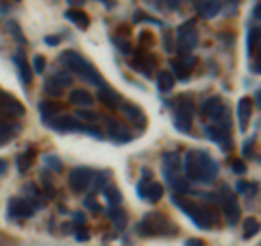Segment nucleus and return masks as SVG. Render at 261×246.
Instances as JSON below:
<instances>
[{
  "label": "nucleus",
  "mask_w": 261,
  "mask_h": 246,
  "mask_svg": "<svg viewBox=\"0 0 261 246\" xmlns=\"http://www.w3.org/2000/svg\"><path fill=\"white\" fill-rule=\"evenodd\" d=\"M181 166H183V177L187 181L202 183V185H211L220 172L218 161L202 149L187 151L185 157L181 159Z\"/></svg>",
  "instance_id": "nucleus-1"
},
{
  "label": "nucleus",
  "mask_w": 261,
  "mask_h": 246,
  "mask_svg": "<svg viewBox=\"0 0 261 246\" xmlns=\"http://www.w3.org/2000/svg\"><path fill=\"white\" fill-rule=\"evenodd\" d=\"M59 65L65 70H70V72H74V75H79L83 81H87V83H92V85H105V79L100 77V72H98L96 65H92L87 59L81 53L76 51H65L59 55Z\"/></svg>",
  "instance_id": "nucleus-2"
},
{
  "label": "nucleus",
  "mask_w": 261,
  "mask_h": 246,
  "mask_svg": "<svg viewBox=\"0 0 261 246\" xmlns=\"http://www.w3.org/2000/svg\"><path fill=\"white\" fill-rule=\"evenodd\" d=\"M172 203L192 220L196 227L202 229V231H211V229L216 227V214L209 207H205V205L196 203V201L187 199V196H181V194H172Z\"/></svg>",
  "instance_id": "nucleus-3"
},
{
  "label": "nucleus",
  "mask_w": 261,
  "mask_h": 246,
  "mask_svg": "<svg viewBox=\"0 0 261 246\" xmlns=\"http://www.w3.org/2000/svg\"><path fill=\"white\" fill-rule=\"evenodd\" d=\"M135 229H137V235H142V237H159V235L176 233V227L163 214H159V211H148Z\"/></svg>",
  "instance_id": "nucleus-4"
},
{
  "label": "nucleus",
  "mask_w": 261,
  "mask_h": 246,
  "mask_svg": "<svg viewBox=\"0 0 261 246\" xmlns=\"http://www.w3.org/2000/svg\"><path fill=\"white\" fill-rule=\"evenodd\" d=\"M181 155L176 151H168L163 153L161 157V170H163V177H166V183L170 187H174L178 192H185L187 190V179L183 177V166H181Z\"/></svg>",
  "instance_id": "nucleus-5"
},
{
  "label": "nucleus",
  "mask_w": 261,
  "mask_h": 246,
  "mask_svg": "<svg viewBox=\"0 0 261 246\" xmlns=\"http://www.w3.org/2000/svg\"><path fill=\"white\" fill-rule=\"evenodd\" d=\"M205 133L211 142H216L224 153L231 151V111L224 118H220L216 122H207Z\"/></svg>",
  "instance_id": "nucleus-6"
},
{
  "label": "nucleus",
  "mask_w": 261,
  "mask_h": 246,
  "mask_svg": "<svg viewBox=\"0 0 261 246\" xmlns=\"http://www.w3.org/2000/svg\"><path fill=\"white\" fill-rule=\"evenodd\" d=\"M196 105L192 101V96H183L178 98V107L172 113V120H174V129L181 131V133L190 135L192 133V120H194V109Z\"/></svg>",
  "instance_id": "nucleus-7"
},
{
  "label": "nucleus",
  "mask_w": 261,
  "mask_h": 246,
  "mask_svg": "<svg viewBox=\"0 0 261 246\" xmlns=\"http://www.w3.org/2000/svg\"><path fill=\"white\" fill-rule=\"evenodd\" d=\"M218 203H220V207H222L224 216H226V225H228V227H235V223H238L240 216H242V209H240L238 199H235V192H233L228 185L220 187Z\"/></svg>",
  "instance_id": "nucleus-8"
},
{
  "label": "nucleus",
  "mask_w": 261,
  "mask_h": 246,
  "mask_svg": "<svg viewBox=\"0 0 261 246\" xmlns=\"http://www.w3.org/2000/svg\"><path fill=\"white\" fill-rule=\"evenodd\" d=\"M178 33V46H176V51L183 55H190L196 46H198V33H196V20H187L183 22L181 27L176 29Z\"/></svg>",
  "instance_id": "nucleus-9"
},
{
  "label": "nucleus",
  "mask_w": 261,
  "mask_h": 246,
  "mask_svg": "<svg viewBox=\"0 0 261 246\" xmlns=\"http://www.w3.org/2000/svg\"><path fill=\"white\" fill-rule=\"evenodd\" d=\"M200 118L205 122H216L220 118H224L228 113V107L224 105V101L220 96H209L200 103Z\"/></svg>",
  "instance_id": "nucleus-10"
},
{
  "label": "nucleus",
  "mask_w": 261,
  "mask_h": 246,
  "mask_svg": "<svg viewBox=\"0 0 261 246\" xmlns=\"http://www.w3.org/2000/svg\"><path fill=\"white\" fill-rule=\"evenodd\" d=\"M37 207L33 205L27 196H15L7 203V216L9 218H33Z\"/></svg>",
  "instance_id": "nucleus-11"
},
{
  "label": "nucleus",
  "mask_w": 261,
  "mask_h": 246,
  "mask_svg": "<svg viewBox=\"0 0 261 246\" xmlns=\"http://www.w3.org/2000/svg\"><path fill=\"white\" fill-rule=\"evenodd\" d=\"M27 109L15 96L0 92V118H22Z\"/></svg>",
  "instance_id": "nucleus-12"
},
{
  "label": "nucleus",
  "mask_w": 261,
  "mask_h": 246,
  "mask_svg": "<svg viewBox=\"0 0 261 246\" xmlns=\"http://www.w3.org/2000/svg\"><path fill=\"white\" fill-rule=\"evenodd\" d=\"M92 181H94V170L85 168V166L74 168L70 172V177H68V183L72 187V192H85Z\"/></svg>",
  "instance_id": "nucleus-13"
},
{
  "label": "nucleus",
  "mask_w": 261,
  "mask_h": 246,
  "mask_svg": "<svg viewBox=\"0 0 261 246\" xmlns=\"http://www.w3.org/2000/svg\"><path fill=\"white\" fill-rule=\"evenodd\" d=\"M154 65H157V59H154L150 53H146V51H137V55H133V59H130V68L137 70L144 77L152 75Z\"/></svg>",
  "instance_id": "nucleus-14"
},
{
  "label": "nucleus",
  "mask_w": 261,
  "mask_h": 246,
  "mask_svg": "<svg viewBox=\"0 0 261 246\" xmlns=\"http://www.w3.org/2000/svg\"><path fill=\"white\" fill-rule=\"evenodd\" d=\"M53 131H59V133H72V131H83V125H81L79 118L72 116H55L53 120L46 122Z\"/></svg>",
  "instance_id": "nucleus-15"
},
{
  "label": "nucleus",
  "mask_w": 261,
  "mask_h": 246,
  "mask_svg": "<svg viewBox=\"0 0 261 246\" xmlns=\"http://www.w3.org/2000/svg\"><path fill=\"white\" fill-rule=\"evenodd\" d=\"M196 57L194 55H183V59H174L170 63V68H172V77L178 79V81H187L190 79V70L196 65Z\"/></svg>",
  "instance_id": "nucleus-16"
},
{
  "label": "nucleus",
  "mask_w": 261,
  "mask_h": 246,
  "mask_svg": "<svg viewBox=\"0 0 261 246\" xmlns=\"http://www.w3.org/2000/svg\"><path fill=\"white\" fill-rule=\"evenodd\" d=\"M107 133L116 144L130 142V131H128V127L124 125V122H120V120H113V118L107 120Z\"/></svg>",
  "instance_id": "nucleus-17"
},
{
  "label": "nucleus",
  "mask_w": 261,
  "mask_h": 246,
  "mask_svg": "<svg viewBox=\"0 0 261 246\" xmlns=\"http://www.w3.org/2000/svg\"><path fill=\"white\" fill-rule=\"evenodd\" d=\"M250 113H252V101H250L248 96L240 98V103H238V122H240V131H246L248 120H250Z\"/></svg>",
  "instance_id": "nucleus-18"
},
{
  "label": "nucleus",
  "mask_w": 261,
  "mask_h": 246,
  "mask_svg": "<svg viewBox=\"0 0 261 246\" xmlns=\"http://www.w3.org/2000/svg\"><path fill=\"white\" fill-rule=\"evenodd\" d=\"M122 111H124V116L130 120V125H137L140 129L146 127V116H144V111L137 107V105H133V103H124V105H122Z\"/></svg>",
  "instance_id": "nucleus-19"
},
{
  "label": "nucleus",
  "mask_w": 261,
  "mask_h": 246,
  "mask_svg": "<svg viewBox=\"0 0 261 246\" xmlns=\"http://www.w3.org/2000/svg\"><path fill=\"white\" fill-rule=\"evenodd\" d=\"M13 63H15V68H18V72H20V81H22L24 85H31L33 83V72L29 68L27 59H24V55L22 53H15L13 55Z\"/></svg>",
  "instance_id": "nucleus-20"
},
{
  "label": "nucleus",
  "mask_w": 261,
  "mask_h": 246,
  "mask_svg": "<svg viewBox=\"0 0 261 246\" xmlns=\"http://www.w3.org/2000/svg\"><path fill=\"white\" fill-rule=\"evenodd\" d=\"M61 107H63V105L57 103V101H42V103H39V116H42L44 122H48V120H53L55 116H59Z\"/></svg>",
  "instance_id": "nucleus-21"
},
{
  "label": "nucleus",
  "mask_w": 261,
  "mask_h": 246,
  "mask_svg": "<svg viewBox=\"0 0 261 246\" xmlns=\"http://www.w3.org/2000/svg\"><path fill=\"white\" fill-rule=\"evenodd\" d=\"M70 103L76 107H92L94 105V96L87 89H72L70 92Z\"/></svg>",
  "instance_id": "nucleus-22"
},
{
  "label": "nucleus",
  "mask_w": 261,
  "mask_h": 246,
  "mask_svg": "<svg viewBox=\"0 0 261 246\" xmlns=\"http://www.w3.org/2000/svg\"><path fill=\"white\" fill-rule=\"evenodd\" d=\"M220 9H222V0H205V3L198 5L200 15L202 18H207V20L216 18V15L220 13Z\"/></svg>",
  "instance_id": "nucleus-23"
},
{
  "label": "nucleus",
  "mask_w": 261,
  "mask_h": 246,
  "mask_svg": "<svg viewBox=\"0 0 261 246\" xmlns=\"http://www.w3.org/2000/svg\"><path fill=\"white\" fill-rule=\"evenodd\" d=\"M65 18H68L72 24H76L81 31H87L89 29V15L81 9H68L65 11Z\"/></svg>",
  "instance_id": "nucleus-24"
},
{
  "label": "nucleus",
  "mask_w": 261,
  "mask_h": 246,
  "mask_svg": "<svg viewBox=\"0 0 261 246\" xmlns=\"http://www.w3.org/2000/svg\"><path fill=\"white\" fill-rule=\"evenodd\" d=\"M98 101L105 103L107 107L113 109V105L120 103V94H118V92H113V89H111L107 83H105V85H100V89H98Z\"/></svg>",
  "instance_id": "nucleus-25"
},
{
  "label": "nucleus",
  "mask_w": 261,
  "mask_h": 246,
  "mask_svg": "<svg viewBox=\"0 0 261 246\" xmlns=\"http://www.w3.org/2000/svg\"><path fill=\"white\" fill-rule=\"evenodd\" d=\"M174 83H176V79L172 77V72H159V77H157V87H159V92H163V94L172 92Z\"/></svg>",
  "instance_id": "nucleus-26"
},
{
  "label": "nucleus",
  "mask_w": 261,
  "mask_h": 246,
  "mask_svg": "<svg viewBox=\"0 0 261 246\" xmlns=\"http://www.w3.org/2000/svg\"><path fill=\"white\" fill-rule=\"evenodd\" d=\"M109 218H111V223L113 227L118 229V231H122V229H126V211L124 209H120V207H111L109 209Z\"/></svg>",
  "instance_id": "nucleus-27"
},
{
  "label": "nucleus",
  "mask_w": 261,
  "mask_h": 246,
  "mask_svg": "<svg viewBox=\"0 0 261 246\" xmlns=\"http://www.w3.org/2000/svg\"><path fill=\"white\" fill-rule=\"evenodd\" d=\"M102 192H105V199H107L109 207H120V203H122V194H120V190H118L116 185H107Z\"/></svg>",
  "instance_id": "nucleus-28"
},
{
  "label": "nucleus",
  "mask_w": 261,
  "mask_h": 246,
  "mask_svg": "<svg viewBox=\"0 0 261 246\" xmlns=\"http://www.w3.org/2000/svg\"><path fill=\"white\" fill-rule=\"evenodd\" d=\"M18 131H20V127H11L9 122L0 120V146L9 142V139H11L15 133H18Z\"/></svg>",
  "instance_id": "nucleus-29"
},
{
  "label": "nucleus",
  "mask_w": 261,
  "mask_h": 246,
  "mask_svg": "<svg viewBox=\"0 0 261 246\" xmlns=\"http://www.w3.org/2000/svg\"><path fill=\"white\" fill-rule=\"evenodd\" d=\"M259 51V27H250L248 29V53L257 57Z\"/></svg>",
  "instance_id": "nucleus-30"
},
{
  "label": "nucleus",
  "mask_w": 261,
  "mask_h": 246,
  "mask_svg": "<svg viewBox=\"0 0 261 246\" xmlns=\"http://www.w3.org/2000/svg\"><path fill=\"white\" fill-rule=\"evenodd\" d=\"M259 233V220L257 218H246L244 220V237L246 240H250L252 235Z\"/></svg>",
  "instance_id": "nucleus-31"
},
{
  "label": "nucleus",
  "mask_w": 261,
  "mask_h": 246,
  "mask_svg": "<svg viewBox=\"0 0 261 246\" xmlns=\"http://www.w3.org/2000/svg\"><path fill=\"white\" fill-rule=\"evenodd\" d=\"M33 155H35V149H29V153H22L20 157H18V170L22 172V175L31 168V163H33Z\"/></svg>",
  "instance_id": "nucleus-32"
},
{
  "label": "nucleus",
  "mask_w": 261,
  "mask_h": 246,
  "mask_svg": "<svg viewBox=\"0 0 261 246\" xmlns=\"http://www.w3.org/2000/svg\"><path fill=\"white\" fill-rule=\"evenodd\" d=\"M44 166L50 168V170H55V172H61V170H63V161L57 157L55 153H50V155H46V157H44Z\"/></svg>",
  "instance_id": "nucleus-33"
},
{
  "label": "nucleus",
  "mask_w": 261,
  "mask_h": 246,
  "mask_svg": "<svg viewBox=\"0 0 261 246\" xmlns=\"http://www.w3.org/2000/svg\"><path fill=\"white\" fill-rule=\"evenodd\" d=\"M96 177V181H94V192H102L105 187H107V181H109V170H102V172H98Z\"/></svg>",
  "instance_id": "nucleus-34"
},
{
  "label": "nucleus",
  "mask_w": 261,
  "mask_h": 246,
  "mask_svg": "<svg viewBox=\"0 0 261 246\" xmlns=\"http://www.w3.org/2000/svg\"><path fill=\"white\" fill-rule=\"evenodd\" d=\"M44 89H46V94H48V96H53V98H57V96H61V94H63V87L57 83L55 79H48V81H46V85H44Z\"/></svg>",
  "instance_id": "nucleus-35"
},
{
  "label": "nucleus",
  "mask_w": 261,
  "mask_h": 246,
  "mask_svg": "<svg viewBox=\"0 0 261 246\" xmlns=\"http://www.w3.org/2000/svg\"><path fill=\"white\" fill-rule=\"evenodd\" d=\"M133 22H150V24H154V27H163V22H161V20L152 18V15L144 13V11H137V13H135V20H133Z\"/></svg>",
  "instance_id": "nucleus-36"
},
{
  "label": "nucleus",
  "mask_w": 261,
  "mask_h": 246,
  "mask_svg": "<svg viewBox=\"0 0 261 246\" xmlns=\"http://www.w3.org/2000/svg\"><path fill=\"white\" fill-rule=\"evenodd\" d=\"M154 35H152V33H148V31H142L140 33V51H146V46H152L154 44V39H152Z\"/></svg>",
  "instance_id": "nucleus-37"
},
{
  "label": "nucleus",
  "mask_w": 261,
  "mask_h": 246,
  "mask_svg": "<svg viewBox=\"0 0 261 246\" xmlns=\"http://www.w3.org/2000/svg\"><path fill=\"white\" fill-rule=\"evenodd\" d=\"M7 29H9V31L13 33V35H15V39H18L20 44H27V39H24V35H22V29H20V27H18V24H15L13 20H9V22H7Z\"/></svg>",
  "instance_id": "nucleus-38"
},
{
  "label": "nucleus",
  "mask_w": 261,
  "mask_h": 246,
  "mask_svg": "<svg viewBox=\"0 0 261 246\" xmlns=\"http://www.w3.org/2000/svg\"><path fill=\"white\" fill-rule=\"evenodd\" d=\"M53 79H55L61 87H70V85H72V75H70V72H59V75H55Z\"/></svg>",
  "instance_id": "nucleus-39"
},
{
  "label": "nucleus",
  "mask_w": 261,
  "mask_h": 246,
  "mask_svg": "<svg viewBox=\"0 0 261 246\" xmlns=\"http://www.w3.org/2000/svg\"><path fill=\"white\" fill-rule=\"evenodd\" d=\"M42 185L46 190V196H55V187H53V181H50V175H48V172H42Z\"/></svg>",
  "instance_id": "nucleus-40"
},
{
  "label": "nucleus",
  "mask_w": 261,
  "mask_h": 246,
  "mask_svg": "<svg viewBox=\"0 0 261 246\" xmlns=\"http://www.w3.org/2000/svg\"><path fill=\"white\" fill-rule=\"evenodd\" d=\"M85 207L89 209V211H94V214H100V211H102V207H100V203H98L96 199H94V196H87V199H85Z\"/></svg>",
  "instance_id": "nucleus-41"
},
{
  "label": "nucleus",
  "mask_w": 261,
  "mask_h": 246,
  "mask_svg": "<svg viewBox=\"0 0 261 246\" xmlns=\"http://www.w3.org/2000/svg\"><path fill=\"white\" fill-rule=\"evenodd\" d=\"M33 70L37 72V75H44V70H46V59L42 55H35V59H33Z\"/></svg>",
  "instance_id": "nucleus-42"
},
{
  "label": "nucleus",
  "mask_w": 261,
  "mask_h": 246,
  "mask_svg": "<svg viewBox=\"0 0 261 246\" xmlns=\"http://www.w3.org/2000/svg\"><path fill=\"white\" fill-rule=\"evenodd\" d=\"M252 190H257V183H246V181H238V185H235V192H252Z\"/></svg>",
  "instance_id": "nucleus-43"
},
{
  "label": "nucleus",
  "mask_w": 261,
  "mask_h": 246,
  "mask_svg": "<svg viewBox=\"0 0 261 246\" xmlns=\"http://www.w3.org/2000/svg\"><path fill=\"white\" fill-rule=\"evenodd\" d=\"M231 170L235 172V175H246V163H244L242 159H233L231 161Z\"/></svg>",
  "instance_id": "nucleus-44"
},
{
  "label": "nucleus",
  "mask_w": 261,
  "mask_h": 246,
  "mask_svg": "<svg viewBox=\"0 0 261 246\" xmlns=\"http://www.w3.org/2000/svg\"><path fill=\"white\" fill-rule=\"evenodd\" d=\"M113 44H116L118 48H120V51H122V55H124V57H130V46L126 44V42H122V39L116 35V37H113Z\"/></svg>",
  "instance_id": "nucleus-45"
},
{
  "label": "nucleus",
  "mask_w": 261,
  "mask_h": 246,
  "mask_svg": "<svg viewBox=\"0 0 261 246\" xmlns=\"http://www.w3.org/2000/svg\"><path fill=\"white\" fill-rule=\"evenodd\" d=\"M76 116H79V118H85V120H96V118H98L96 113H94V111H89V109H81Z\"/></svg>",
  "instance_id": "nucleus-46"
},
{
  "label": "nucleus",
  "mask_w": 261,
  "mask_h": 246,
  "mask_svg": "<svg viewBox=\"0 0 261 246\" xmlns=\"http://www.w3.org/2000/svg\"><path fill=\"white\" fill-rule=\"evenodd\" d=\"M163 9H168V11H174V9H178V3H181V0H163Z\"/></svg>",
  "instance_id": "nucleus-47"
},
{
  "label": "nucleus",
  "mask_w": 261,
  "mask_h": 246,
  "mask_svg": "<svg viewBox=\"0 0 261 246\" xmlns=\"http://www.w3.org/2000/svg\"><path fill=\"white\" fill-rule=\"evenodd\" d=\"M163 46H166V51H168V53H172V51H174L172 37H170V31H168V29H166V39H163Z\"/></svg>",
  "instance_id": "nucleus-48"
},
{
  "label": "nucleus",
  "mask_w": 261,
  "mask_h": 246,
  "mask_svg": "<svg viewBox=\"0 0 261 246\" xmlns=\"http://www.w3.org/2000/svg\"><path fill=\"white\" fill-rule=\"evenodd\" d=\"M252 144H255V139H246V144H244V151H242V155H244V157H250Z\"/></svg>",
  "instance_id": "nucleus-49"
},
{
  "label": "nucleus",
  "mask_w": 261,
  "mask_h": 246,
  "mask_svg": "<svg viewBox=\"0 0 261 246\" xmlns=\"http://www.w3.org/2000/svg\"><path fill=\"white\" fill-rule=\"evenodd\" d=\"M74 237H76L79 242H87V240H89V233L85 231V229H81V231H76V233H74Z\"/></svg>",
  "instance_id": "nucleus-50"
},
{
  "label": "nucleus",
  "mask_w": 261,
  "mask_h": 246,
  "mask_svg": "<svg viewBox=\"0 0 261 246\" xmlns=\"http://www.w3.org/2000/svg\"><path fill=\"white\" fill-rule=\"evenodd\" d=\"M44 42L48 44V46H57L61 42V37H57V35H48V37H44Z\"/></svg>",
  "instance_id": "nucleus-51"
},
{
  "label": "nucleus",
  "mask_w": 261,
  "mask_h": 246,
  "mask_svg": "<svg viewBox=\"0 0 261 246\" xmlns=\"http://www.w3.org/2000/svg\"><path fill=\"white\" fill-rule=\"evenodd\" d=\"M68 3H70V7H72V9H76V7L81 9V7H83V5L87 3V0H68Z\"/></svg>",
  "instance_id": "nucleus-52"
},
{
  "label": "nucleus",
  "mask_w": 261,
  "mask_h": 246,
  "mask_svg": "<svg viewBox=\"0 0 261 246\" xmlns=\"http://www.w3.org/2000/svg\"><path fill=\"white\" fill-rule=\"evenodd\" d=\"M185 246H205L200 240H196V237H190V240H185Z\"/></svg>",
  "instance_id": "nucleus-53"
},
{
  "label": "nucleus",
  "mask_w": 261,
  "mask_h": 246,
  "mask_svg": "<svg viewBox=\"0 0 261 246\" xmlns=\"http://www.w3.org/2000/svg\"><path fill=\"white\" fill-rule=\"evenodd\" d=\"M74 223H76V225H85V214L76 211V214H74Z\"/></svg>",
  "instance_id": "nucleus-54"
},
{
  "label": "nucleus",
  "mask_w": 261,
  "mask_h": 246,
  "mask_svg": "<svg viewBox=\"0 0 261 246\" xmlns=\"http://www.w3.org/2000/svg\"><path fill=\"white\" fill-rule=\"evenodd\" d=\"M100 3L107 7V9H113V7H116V0H100Z\"/></svg>",
  "instance_id": "nucleus-55"
},
{
  "label": "nucleus",
  "mask_w": 261,
  "mask_h": 246,
  "mask_svg": "<svg viewBox=\"0 0 261 246\" xmlns=\"http://www.w3.org/2000/svg\"><path fill=\"white\" fill-rule=\"evenodd\" d=\"M255 105H257V107H261V92H259V89H255Z\"/></svg>",
  "instance_id": "nucleus-56"
},
{
  "label": "nucleus",
  "mask_w": 261,
  "mask_h": 246,
  "mask_svg": "<svg viewBox=\"0 0 261 246\" xmlns=\"http://www.w3.org/2000/svg\"><path fill=\"white\" fill-rule=\"evenodd\" d=\"M5 172H7V161L0 159V175H5Z\"/></svg>",
  "instance_id": "nucleus-57"
},
{
  "label": "nucleus",
  "mask_w": 261,
  "mask_h": 246,
  "mask_svg": "<svg viewBox=\"0 0 261 246\" xmlns=\"http://www.w3.org/2000/svg\"><path fill=\"white\" fill-rule=\"evenodd\" d=\"M0 11H3V13H7V11H9V5H7V3H3V5H0Z\"/></svg>",
  "instance_id": "nucleus-58"
},
{
  "label": "nucleus",
  "mask_w": 261,
  "mask_h": 246,
  "mask_svg": "<svg viewBox=\"0 0 261 246\" xmlns=\"http://www.w3.org/2000/svg\"><path fill=\"white\" fill-rule=\"evenodd\" d=\"M252 15H255V20H259V5H255V11H252Z\"/></svg>",
  "instance_id": "nucleus-59"
}]
</instances>
